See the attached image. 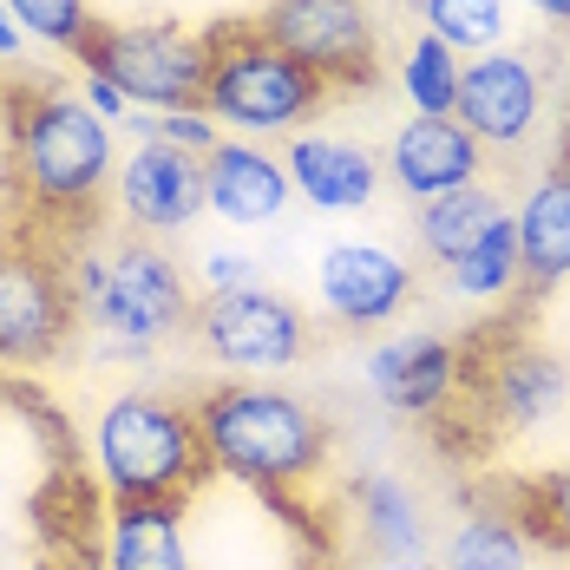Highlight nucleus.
I'll list each match as a JSON object with an SVG mask.
<instances>
[{
	"label": "nucleus",
	"instance_id": "nucleus-16",
	"mask_svg": "<svg viewBox=\"0 0 570 570\" xmlns=\"http://www.w3.org/2000/svg\"><path fill=\"white\" fill-rule=\"evenodd\" d=\"M283 165H288V184H295L315 210H328V217L367 210L374 190H381V158H374L367 145H354V138L315 131V125L288 138Z\"/></svg>",
	"mask_w": 570,
	"mask_h": 570
},
{
	"label": "nucleus",
	"instance_id": "nucleus-31",
	"mask_svg": "<svg viewBox=\"0 0 570 570\" xmlns=\"http://www.w3.org/2000/svg\"><path fill=\"white\" fill-rule=\"evenodd\" d=\"M538 20H551V27H570V0H524Z\"/></svg>",
	"mask_w": 570,
	"mask_h": 570
},
{
	"label": "nucleus",
	"instance_id": "nucleus-8",
	"mask_svg": "<svg viewBox=\"0 0 570 570\" xmlns=\"http://www.w3.org/2000/svg\"><path fill=\"white\" fill-rule=\"evenodd\" d=\"M79 335L72 269L47 236L0 249V361H53Z\"/></svg>",
	"mask_w": 570,
	"mask_h": 570
},
{
	"label": "nucleus",
	"instance_id": "nucleus-21",
	"mask_svg": "<svg viewBox=\"0 0 570 570\" xmlns=\"http://www.w3.org/2000/svg\"><path fill=\"white\" fill-rule=\"evenodd\" d=\"M499 217H512L485 184H465V190H446V197H433V204H420V217H413V236H420V249L440 263V269H453L459 256L485 236V229L499 224Z\"/></svg>",
	"mask_w": 570,
	"mask_h": 570
},
{
	"label": "nucleus",
	"instance_id": "nucleus-32",
	"mask_svg": "<svg viewBox=\"0 0 570 570\" xmlns=\"http://www.w3.org/2000/svg\"><path fill=\"white\" fill-rule=\"evenodd\" d=\"M381 570H433L426 558H394V564H381Z\"/></svg>",
	"mask_w": 570,
	"mask_h": 570
},
{
	"label": "nucleus",
	"instance_id": "nucleus-12",
	"mask_svg": "<svg viewBox=\"0 0 570 570\" xmlns=\"http://www.w3.org/2000/svg\"><path fill=\"white\" fill-rule=\"evenodd\" d=\"M315 295L342 328H381L413 295V263L387 243H335L315 269Z\"/></svg>",
	"mask_w": 570,
	"mask_h": 570
},
{
	"label": "nucleus",
	"instance_id": "nucleus-23",
	"mask_svg": "<svg viewBox=\"0 0 570 570\" xmlns=\"http://www.w3.org/2000/svg\"><path fill=\"white\" fill-rule=\"evenodd\" d=\"M446 276H453V288L465 295V302L512 295V288H518V217H499V224L485 229V236L459 256Z\"/></svg>",
	"mask_w": 570,
	"mask_h": 570
},
{
	"label": "nucleus",
	"instance_id": "nucleus-19",
	"mask_svg": "<svg viewBox=\"0 0 570 570\" xmlns=\"http://www.w3.org/2000/svg\"><path fill=\"white\" fill-rule=\"evenodd\" d=\"M354 524H361V544H374L387 564L426 551L420 499H413V485H400L394 472H361L354 479Z\"/></svg>",
	"mask_w": 570,
	"mask_h": 570
},
{
	"label": "nucleus",
	"instance_id": "nucleus-2",
	"mask_svg": "<svg viewBox=\"0 0 570 570\" xmlns=\"http://www.w3.org/2000/svg\"><path fill=\"white\" fill-rule=\"evenodd\" d=\"M66 269L79 295V322H92L112 354H151L158 342H171L197 322L190 276L151 236H131V229L79 236V256H66Z\"/></svg>",
	"mask_w": 570,
	"mask_h": 570
},
{
	"label": "nucleus",
	"instance_id": "nucleus-24",
	"mask_svg": "<svg viewBox=\"0 0 570 570\" xmlns=\"http://www.w3.org/2000/svg\"><path fill=\"white\" fill-rule=\"evenodd\" d=\"M524 524L512 512H472L446 544V570H524Z\"/></svg>",
	"mask_w": 570,
	"mask_h": 570
},
{
	"label": "nucleus",
	"instance_id": "nucleus-26",
	"mask_svg": "<svg viewBox=\"0 0 570 570\" xmlns=\"http://www.w3.org/2000/svg\"><path fill=\"white\" fill-rule=\"evenodd\" d=\"M512 518L524 524V538H544V544L570 551V465L531 479V485H518V512Z\"/></svg>",
	"mask_w": 570,
	"mask_h": 570
},
{
	"label": "nucleus",
	"instance_id": "nucleus-1",
	"mask_svg": "<svg viewBox=\"0 0 570 570\" xmlns=\"http://www.w3.org/2000/svg\"><path fill=\"white\" fill-rule=\"evenodd\" d=\"M0 118H7L13 204L40 224L47 243L92 236L99 197H112V177H118L112 125L79 92H59V86H7Z\"/></svg>",
	"mask_w": 570,
	"mask_h": 570
},
{
	"label": "nucleus",
	"instance_id": "nucleus-20",
	"mask_svg": "<svg viewBox=\"0 0 570 570\" xmlns=\"http://www.w3.org/2000/svg\"><path fill=\"white\" fill-rule=\"evenodd\" d=\"M106 570H190L177 505H112L106 512Z\"/></svg>",
	"mask_w": 570,
	"mask_h": 570
},
{
	"label": "nucleus",
	"instance_id": "nucleus-4",
	"mask_svg": "<svg viewBox=\"0 0 570 570\" xmlns=\"http://www.w3.org/2000/svg\"><path fill=\"white\" fill-rule=\"evenodd\" d=\"M92 459H99L112 505H184L217 472L204 453L197 413L171 394H151V387H131L99 413Z\"/></svg>",
	"mask_w": 570,
	"mask_h": 570
},
{
	"label": "nucleus",
	"instance_id": "nucleus-7",
	"mask_svg": "<svg viewBox=\"0 0 570 570\" xmlns=\"http://www.w3.org/2000/svg\"><path fill=\"white\" fill-rule=\"evenodd\" d=\"M256 27L328 92H361L381 79V27L367 0H269Z\"/></svg>",
	"mask_w": 570,
	"mask_h": 570
},
{
	"label": "nucleus",
	"instance_id": "nucleus-9",
	"mask_svg": "<svg viewBox=\"0 0 570 570\" xmlns=\"http://www.w3.org/2000/svg\"><path fill=\"white\" fill-rule=\"evenodd\" d=\"M190 335L204 342V354L224 374L263 381V374H283V367L302 361L308 322H302V308L288 295H276L269 283H256V288H229V295H204Z\"/></svg>",
	"mask_w": 570,
	"mask_h": 570
},
{
	"label": "nucleus",
	"instance_id": "nucleus-11",
	"mask_svg": "<svg viewBox=\"0 0 570 570\" xmlns=\"http://www.w3.org/2000/svg\"><path fill=\"white\" fill-rule=\"evenodd\" d=\"M459 125L479 138V145H524L544 118V72L531 53H512V47H492V53L465 59L459 72Z\"/></svg>",
	"mask_w": 570,
	"mask_h": 570
},
{
	"label": "nucleus",
	"instance_id": "nucleus-28",
	"mask_svg": "<svg viewBox=\"0 0 570 570\" xmlns=\"http://www.w3.org/2000/svg\"><path fill=\"white\" fill-rule=\"evenodd\" d=\"M197 283H204V295H229V288H256L263 269H256V256H243V249H204Z\"/></svg>",
	"mask_w": 570,
	"mask_h": 570
},
{
	"label": "nucleus",
	"instance_id": "nucleus-3",
	"mask_svg": "<svg viewBox=\"0 0 570 570\" xmlns=\"http://www.w3.org/2000/svg\"><path fill=\"white\" fill-rule=\"evenodd\" d=\"M204 453L217 472L243 479L249 492H288L308 485L328 465V420L288 387L269 381H224L190 400Z\"/></svg>",
	"mask_w": 570,
	"mask_h": 570
},
{
	"label": "nucleus",
	"instance_id": "nucleus-5",
	"mask_svg": "<svg viewBox=\"0 0 570 570\" xmlns=\"http://www.w3.org/2000/svg\"><path fill=\"white\" fill-rule=\"evenodd\" d=\"M210 40H217V59H210L204 112L217 118L224 131L295 138L328 106V86L302 59H288L256 20H224V27H210Z\"/></svg>",
	"mask_w": 570,
	"mask_h": 570
},
{
	"label": "nucleus",
	"instance_id": "nucleus-29",
	"mask_svg": "<svg viewBox=\"0 0 570 570\" xmlns=\"http://www.w3.org/2000/svg\"><path fill=\"white\" fill-rule=\"evenodd\" d=\"M79 99H86L92 112L106 118V125H131V112H138V106H131V99L118 92V86L106 79V72H86V86H79Z\"/></svg>",
	"mask_w": 570,
	"mask_h": 570
},
{
	"label": "nucleus",
	"instance_id": "nucleus-30",
	"mask_svg": "<svg viewBox=\"0 0 570 570\" xmlns=\"http://www.w3.org/2000/svg\"><path fill=\"white\" fill-rule=\"evenodd\" d=\"M20 47H27V33H20V20L7 13V0H0V59H20Z\"/></svg>",
	"mask_w": 570,
	"mask_h": 570
},
{
	"label": "nucleus",
	"instance_id": "nucleus-27",
	"mask_svg": "<svg viewBox=\"0 0 570 570\" xmlns=\"http://www.w3.org/2000/svg\"><path fill=\"white\" fill-rule=\"evenodd\" d=\"M7 13L20 20L27 40H47L59 53H72L92 33V7L86 0H7Z\"/></svg>",
	"mask_w": 570,
	"mask_h": 570
},
{
	"label": "nucleus",
	"instance_id": "nucleus-15",
	"mask_svg": "<svg viewBox=\"0 0 570 570\" xmlns=\"http://www.w3.org/2000/svg\"><path fill=\"white\" fill-rule=\"evenodd\" d=\"M204 197H210V217H224L236 229H263L288 210L295 184H288V165L276 151H263L249 138H224L204 158Z\"/></svg>",
	"mask_w": 570,
	"mask_h": 570
},
{
	"label": "nucleus",
	"instance_id": "nucleus-17",
	"mask_svg": "<svg viewBox=\"0 0 570 570\" xmlns=\"http://www.w3.org/2000/svg\"><path fill=\"white\" fill-rule=\"evenodd\" d=\"M479 400H485V413H492L499 426H518V433H524V426H544V420L570 400V374L551 347L505 342L485 361V374H479Z\"/></svg>",
	"mask_w": 570,
	"mask_h": 570
},
{
	"label": "nucleus",
	"instance_id": "nucleus-10",
	"mask_svg": "<svg viewBox=\"0 0 570 570\" xmlns=\"http://www.w3.org/2000/svg\"><path fill=\"white\" fill-rule=\"evenodd\" d=\"M204 210H210V197H204V158L177 151L165 138H138V145L118 158V177H112L118 229L165 243L177 229H190Z\"/></svg>",
	"mask_w": 570,
	"mask_h": 570
},
{
	"label": "nucleus",
	"instance_id": "nucleus-13",
	"mask_svg": "<svg viewBox=\"0 0 570 570\" xmlns=\"http://www.w3.org/2000/svg\"><path fill=\"white\" fill-rule=\"evenodd\" d=\"M465 381V347L446 342V335H394L367 354V387L387 413H406V420H426L440 413L446 400L459 394Z\"/></svg>",
	"mask_w": 570,
	"mask_h": 570
},
{
	"label": "nucleus",
	"instance_id": "nucleus-33",
	"mask_svg": "<svg viewBox=\"0 0 570 570\" xmlns=\"http://www.w3.org/2000/svg\"><path fill=\"white\" fill-rule=\"evenodd\" d=\"M0 99H7V86H0Z\"/></svg>",
	"mask_w": 570,
	"mask_h": 570
},
{
	"label": "nucleus",
	"instance_id": "nucleus-22",
	"mask_svg": "<svg viewBox=\"0 0 570 570\" xmlns=\"http://www.w3.org/2000/svg\"><path fill=\"white\" fill-rule=\"evenodd\" d=\"M459 72H465V59L446 40L413 33V47L400 59V92H406L413 118H453L459 112Z\"/></svg>",
	"mask_w": 570,
	"mask_h": 570
},
{
	"label": "nucleus",
	"instance_id": "nucleus-14",
	"mask_svg": "<svg viewBox=\"0 0 570 570\" xmlns=\"http://www.w3.org/2000/svg\"><path fill=\"white\" fill-rule=\"evenodd\" d=\"M381 171L394 177L413 204H433V197H446V190L479 184V171H485V145H479L459 118H406L394 138H387Z\"/></svg>",
	"mask_w": 570,
	"mask_h": 570
},
{
	"label": "nucleus",
	"instance_id": "nucleus-18",
	"mask_svg": "<svg viewBox=\"0 0 570 570\" xmlns=\"http://www.w3.org/2000/svg\"><path fill=\"white\" fill-rule=\"evenodd\" d=\"M570 276V151L524 190L518 210V283L551 288Z\"/></svg>",
	"mask_w": 570,
	"mask_h": 570
},
{
	"label": "nucleus",
	"instance_id": "nucleus-6",
	"mask_svg": "<svg viewBox=\"0 0 570 570\" xmlns=\"http://www.w3.org/2000/svg\"><path fill=\"white\" fill-rule=\"evenodd\" d=\"M86 72H106L138 112H204L210 59L217 40L210 27H177V20H92V33L72 47Z\"/></svg>",
	"mask_w": 570,
	"mask_h": 570
},
{
	"label": "nucleus",
	"instance_id": "nucleus-25",
	"mask_svg": "<svg viewBox=\"0 0 570 570\" xmlns=\"http://www.w3.org/2000/svg\"><path fill=\"white\" fill-rule=\"evenodd\" d=\"M426 13V33L446 40L453 53H492L505 40V0H413Z\"/></svg>",
	"mask_w": 570,
	"mask_h": 570
}]
</instances>
